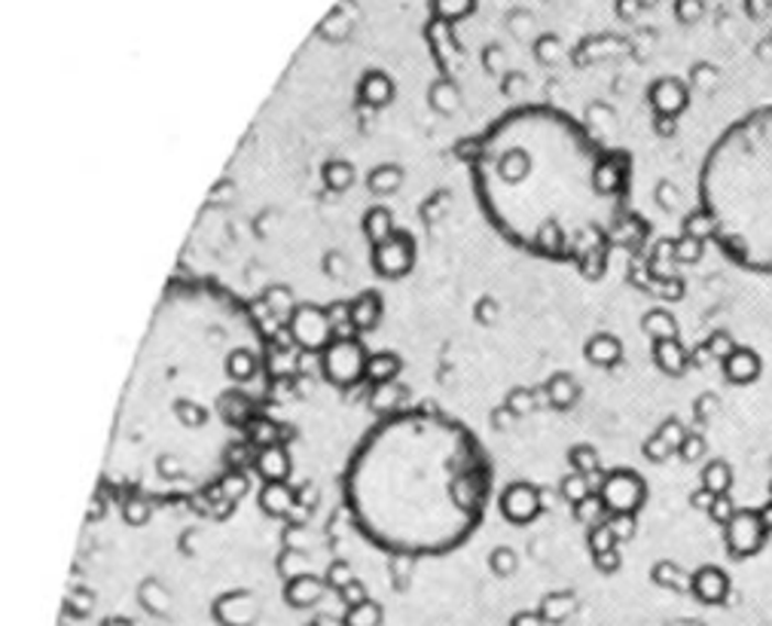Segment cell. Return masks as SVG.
Wrapping results in <instances>:
<instances>
[{
	"label": "cell",
	"mask_w": 772,
	"mask_h": 626,
	"mask_svg": "<svg viewBox=\"0 0 772 626\" xmlns=\"http://www.w3.org/2000/svg\"><path fill=\"white\" fill-rule=\"evenodd\" d=\"M366 361H370V354L364 352L361 340L342 337V340L330 342L321 352V373L339 388H349L361 376H366Z\"/></svg>",
	"instance_id": "obj_3"
},
{
	"label": "cell",
	"mask_w": 772,
	"mask_h": 626,
	"mask_svg": "<svg viewBox=\"0 0 772 626\" xmlns=\"http://www.w3.org/2000/svg\"><path fill=\"white\" fill-rule=\"evenodd\" d=\"M736 510H739V507L732 504L730 495H715V502H712V507H708V517L715 519L720 529H724V526H727V523L732 519V514H736Z\"/></svg>",
	"instance_id": "obj_41"
},
{
	"label": "cell",
	"mask_w": 772,
	"mask_h": 626,
	"mask_svg": "<svg viewBox=\"0 0 772 626\" xmlns=\"http://www.w3.org/2000/svg\"><path fill=\"white\" fill-rule=\"evenodd\" d=\"M266 306H269V312L275 315V318H290L294 315V309H297L299 303L294 300V294H290V287H285V285H278V287H269L266 290Z\"/></svg>",
	"instance_id": "obj_32"
},
{
	"label": "cell",
	"mask_w": 772,
	"mask_h": 626,
	"mask_svg": "<svg viewBox=\"0 0 772 626\" xmlns=\"http://www.w3.org/2000/svg\"><path fill=\"white\" fill-rule=\"evenodd\" d=\"M641 452H644V459H648V462H657V464L665 462V459H672V455H677L675 447H672L663 435H657V431L644 440Z\"/></svg>",
	"instance_id": "obj_37"
},
{
	"label": "cell",
	"mask_w": 772,
	"mask_h": 626,
	"mask_svg": "<svg viewBox=\"0 0 772 626\" xmlns=\"http://www.w3.org/2000/svg\"><path fill=\"white\" fill-rule=\"evenodd\" d=\"M501 514L514 526H529L541 514V492L531 483H510L501 495Z\"/></svg>",
	"instance_id": "obj_7"
},
{
	"label": "cell",
	"mask_w": 772,
	"mask_h": 626,
	"mask_svg": "<svg viewBox=\"0 0 772 626\" xmlns=\"http://www.w3.org/2000/svg\"><path fill=\"white\" fill-rule=\"evenodd\" d=\"M514 626H541V620H538L534 614H519L514 620Z\"/></svg>",
	"instance_id": "obj_60"
},
{
	"label": "cell",
	"mask_w": 772,
	"mask_h": 626,
	"mask_svg": "<svg viewBox=\"0 0 772 626\" xmlns=\"http://www.w3.org/2000/svg\"><path fill=\"white\" fill-rule=\"evenodd\" d=\"M703 490L712 495H730L732 492V468L724 459H715L703 468Z\"/></svg>",
	"instance_id": "obj_25"
},
{
	"label": "cell",
	"mask_w": 772,
	"mask_h": 626,
	"mask_svg": "<svg viewBox=\"0 0 772 626\" xmlns=\"http://www.w3.org/2000/svg\"><path fill=\"white\" fill-rule=\"evenodd\" d=\"M712 502H715V495H712V492H708V490H703V486H699V490H696L691 495L693 507H696V510H705V514H708V507H712Z\"/></svg>",
	"instance_id": "obj_54"
},
{
	"label": "cell",
	"mask_w": 772,
	"mask_h": 626,
	"mask_svg": "<svg viewBox=\"0 0 772 626\" xmlns=\"http://www.w3.org/2000/svg\"><path fill=\"white\" fill-rule=\"evenodd\" d=\"M514 419H516V413L510 407L495 409V416H492V422H495V428H507V425L514 422Z\"/></svg>",
	"instance_id": "obj_58"
},
{
	"label": "cell",
	"mask_w": 772,
	"mask_h": 626,
	"mask_svg": "<svg viewBox=\"0 0 772 626\" xmlns=\"http://www.w3.org/2000/svg\"><path fill=\"white\" fill-rule=\"evenodd\" d=\"M223 370H227V376H230L232 382H247L257 376L260 370V361L257 354L251 352V349H232L230 354H227V361H223Z\"/></svg>",
	"instance_id": "obj_21"
},
{
	"label": "cell",
	"mask_w": 772,
	"mask_h": 626,
	"mask_svg": "<svg viewBox=\"0 0 772 626\" xmlns=\"http://www.w3.org/2000/svg\"><path fill=\"white\" fill-rule=\"evenodd\" d=\"M770 526L760 510L754 507H739L732 519L724 526V547L732 559H751L770 541Z\"/></svg>",
	"instance_id": "obj_2"
},
{
	"label": "cell",
	"mask_w": 772,
	"mask_h": 626,
	"mask_svg": "<svg viewBox=\"0 0 772 626\" xmlns=\"http://www.w3.org/2000/svg\"><path fill=\"white\" fill-rule=\"evenodd\" d=\"M583 358H586V364H593V367H617V364L624 361V342L617 340L614 333H593V337L586 340V345H583Z\"/></svg>",
	"instance_id": "obj_12"
},
{
	"label": "cell",
	"mask_w": 772,
	"mask_h": 626,
	"mask_svg": "<svg viewBox=\"0 0 772 626\" xmlns=\"http://www.w3.org/2000/svg\"><path fill=\"white\" fill-rule=\"evenodd\" d=\"M309 517H312V510H309V507H302V504H297V507H294V510H290L285 519H290V526H306V523H309Z\"/></svg>",
	"instance_id": "obj_57"
},
{
	"label": "cell",
	"mask_w": 772,
	"mask_h": 626,
	"mask_svg": "<svg viewBox=\"0 0 772 626\" xmlns=\"http://www.w3.org/2000/svg\"><path fill=\"white\" fill-rule=\"evenodd\" d=\"M394 215L385 208V205H376V208H370L364 215V235L370 239V245H385L388 239L394 235Z\"/></svg>",
	"instance_id": "obj_19"
},
{
	"label": "cell",
	"mask_w": 772,
	"mask_h": 626,
	"mask_svg": "<svg viewBox=\"0 0 772 626\" xmlns=\"http://www.w3.org/2000/svg\"><path fill=\"white\" fill-rule=\"evenodd\" d=\"M257 502L266 517H287L297 507V490H290L287 483H263Z\"/></svg>",
	"instance_id": "obj_15"
},
{
	"label": "cell",
	"mask_w": 772,
	"mask_h": 626,
	"mask_svg": "<svg viewBox=\"0 0 772 626\" xmlns=\"http://www.w3.org/2000/svg\"><path fill=\"white\" fill-rule=\"evenodd\" d=\"M720 370H724V380L742 388V385H751V382L760 380V373H763V358H760L754 349H748V345H736V349L720 361Z\"/></svg>",
	"instance_id": "obj_9"
},
{
	"label": "cell",
	"mask_w": 772,
	"mask_h": 626,
	"mask_svg": "<svg viewBox=\"0 0 772 626\" xmlns=\"http://www.w3.org/2000/svg\"><path fill=\"white\" fill-rule=\"evenodd\" d=\"M339 263H342V254H327L324 273H330L333 278H342V266H339Z\"/></svg>",
	"instance_id": "obj_59"
},
{
	"label": "cell",
	"mask_w": 772,
	"mask_h": 626,
	"mask_svg": "<svg viewBox=\"0 0 772 626\" xmlns=\"http://www.w3.org/2000/svg\"><path fill=\"white\" fill-rule=\"evenodd\" d=\"M699 211L724 257L746 273L772 275V105L742 113L712 144Z\"/></svg>",
	"instance_id": "obj_1"
},
{
	"label": "cell",
	"mask_w": 772,
	"mask_h": 626,
	"mask_svg": "<svg viewBox=\"0 0 772 626\" xmlns=\"http://www.w3.org/2000/svg\"><path fill=\"white\" fill-rule=\"evenodd\" d=\"M400 184H404V168L391 163L376 165L370 172V177H366V187H370V193H376V196H391V193L400 190Z\"/></svg>",
	"instance_id": "obj_23"
},
{
	"label": "cell",
	"mask_w": 772,
	"mask_h": 626,
	"mask_svg": "<svg viewBox=\"0 0 772 626\" xmlns=\"http://www.w3.org/2000/svg\"><path fill=\"white\" fill-rule=\"evenodd\" d=\"M598 498L605 502L608 514H638L648 502V486L636 471H610L605 474Z\"/></svg>",
	"instance_id": "obj_5"
},
{
	"label": "cell",
	"mask_w": 772,
	"mask_h": 626,
	"mask_svg": "<svg viewBox=\"0 0 772 626\" xmlns=\"http://www.w3.org/2000/svg\"><path fill=\"white\" fill-rule=\"evenodd\" d=\"M400 370H404L400 354L376 352L370 354V361H366V380L373 382V385H391L394 376H397Z\"/></svg>",
	"instance_id": "obj_20"
},
{
	"label": "cell",
	"mask_w": 772,
	"mask_h": 626,
	"mask_svg": "<svg viewBox=\"0 0 772 626\" xmlns=\"http://www.w3.org/2000/svg\"><path fill=\"white\" fill-rule=\"evenodd\" d=\"M770 502H772V480H770Z\"/></svg>",
	"instance_id": "obj_62"
},
{
	"label": "cell",
	"mask_w": 772,
	"mask_h": 626,
	"mask_svg": "<svg viewBox=\"0 0 772 626\" xmlns=\"http://www.w3.org/2000/svg\"><path fill=\"white\" fill-rule=\"evenodd\" d=\"M342 600L349 602L352 608H357V605H364V602H366L364 584H361V581H352V584L342 590Z\"/></svg>",
	"instance_id": "obj_53"
},
{
	"label": "cell",
	"mask_w": 772,
	"mask_h": 626,
	"mask_svg": "<svg viewBox=\"0 0 772 626\" xmlns=\"http://www.w3.org/2000/svg\"><path fill=\"white\" fill-rule=\"evenodd\" d=\"M474 318L479 325H495V318H498V303L492 300V297H483V300L474 306Z\"/></svg>",
	"instance_id": "obj_51"
},
{
	"label": "cell",
	"mask_w": 772,
	"mask_h": 626,
	"mask_svg": "<svg viewBox=\"0 0 772 626\" xmlns=\"http://www.w3.org/2000/svg\"><path fill=\"white\" fill-rule=\"evenodd\" d=\"M244 435H247V443H251V447L266 450V447H278V443H282V425L272 422L269 416H254V419L247 422V428H244Z\"/></svg>",
	"instance_id": "obj_22"
},
{
	"label": "cell",
	"mask_w": 772,
	"mask_h": 626,
	"mask_svg": "<svg viewBox=\"0 0 772 626\" xmlns=\"http://www.w3.org/2000/svg\"><path fill=\"white\" fill-rule=\"evenodd\" d=\"M177 419L184 425H190V428H199V425L205 422V409L199 407V404H190V400H180L177 404Z\"/></svg>",
	"instance_id": "obj_48"
},
{
	"label": "cell",
	"mask_w": 772,
	"mask_h": 626,
	"mask_svg": "<svg viewBox=\"0 0 772 626\" xmlns=\"http://www.w3.org/2000/svg\"><path fill=\"white\" fill-rule=\"evenodd\" d=\"M543 395H547V404L553 409H571L581 397V385L571 373H553L543 385Z\"/></svg>",
	"instance_id": "obj_17"
},
{
	"label": "cell",
	"mask_w": 772,
	"mask_h": 626,
	"mask_svg": "<svg viewBox=\"0 0 772 626\" xmlns=\"http://www.w3.org/2000/svg\"><path fill=\"white\" fill-rule=\"evenodd\" d=\"M602 517H608V507H605V502L598 498V495H589L586 502L574 504V519L577 523H583V526H596V523H605Z\"/></svg>",
	"instance_id": "obj_33"
},
{
	"label": "cell",
	"mask_w": 772,
	"mask_h": 626,
	"mask_svg": "<svg viewBox=\"0 0 772 626\" xmlns=\"http://www.w3.org/2000/svg\"><path fill=\"white\" fill-rule=\"evenodd\" d=\"M220 486H223V490H220L223 492V498H227L230 504H235L239 498H242L244 492H247V476L239 474V471H230V474L223 476V483H220Z\"/></svg>",
	"instance_id": "obj_43"
},
{
	"label": "cell",
	"mask_w": 772,
	"mask_h": 626,
	"mask_svg": "<svg viewBox=\"0 0 772 626\" xmlns=\"http://www.w3.org/2000/svg\"><path fill=\"white\" fill-rule=\"evenodd\" d=\"M653 581H657L660 586H675V590H684V586H691L693 578H687V574L681 572L675 562L663 559V562H657V565H653Z\"/></svg>",
	"instance_id": "obj_34"
},
{
	"label": "cell",
	"mask_w": 772,
	"mask_h": 626,
	"mask_svg": "<svg viewBox=\"0 0 772 626\" xmlns=\"http://www.w3.org/2000/svg\"><path fill=\"white\" fill-rule=\"evenodd\" d=\"M657 435H663L672 447H675V452H677V447H681V440L687 437V431H684V425L677 422V419H665L660 428H657Z\"/></svg>",
	"instance_id": "obj_50"
},
{
	"label": "cell",
	"mask_w": 772,
	"mask_h": 626,
	"mask_svg": "<svg viewBox=\"0 0 772 626\" xmlns=\"http://www.w3.org/2000/svg\"><path fill=\"white\" fill-rule=\"evenodd\" d=\"M608 526L614 529V535L620 538V541H629V538H636V514H608Z\"/></svg>",
	"instance_id": "obj_42"
},
{
	"label": "cell",
	"mask_w": 772,
	"mask_h": 626,
	"mask_svg": "<svg viewBox=\"0 0 772 626\" xmlns=\"http://www.w3.org/2000/svg\"><path fill=\"white\" fill-rule=\"evenodd\" d=\"M691 590L696 593V600L708 602V605H718V602L727 600L730 593V578L724 574V569L718 565H703L693 572Z\"/></svg>",
	"instance_id": "obj_10"
},
{
	"label": "cell",
	"mask_w": 772,
	"mask_h": 626,
	"mask_svg": "<svg viewBox=\"0 0 772 626\" xmlns=\"http://www.w3.org/2000/svg\"><path fill=\"white\" fill-rule=\"evenodd\" d=\"M641 330L657 340H677V321L675 315L665 312V309H651V312L641 318Z\"/></svg>",
	"instance_id": "obj_24"
},
{
	"label": "cell",
	"mask_w": 772,
	"mask_h": 626,
	"mask_svg": "<svg viewBox=\"0 0 772 626\" xmlns=\"http://www.w3.org/2000/svg\"><path fill=\"white\" fill-rule=\"evenodd\" d=\"M488 569L498 574V578H510L519 569V557H516L514 547H495L488 553Z\"/></svg>",
	"instance_id": "obj_35"
},
{
	"label": "cell",
	"mask_w": 772,
	"mask_h": 626,
	"mask_svg": "<svg viewBox=\"0 0 772 626\" xmlns=\"http://www.w3.org/2000/svg\"><path fill=\"white\" fill-rule=\"evenodd\" d=\"M760 514H763V519H767V526H770L772 531V502L763 504V507H760Z\"/></svg>",
	"instance_id": "obj_61"
},
{
	"label": "cell",
	"mask_w": 772,
	"mask_h": 626,
	"mask_svg": "<svg viewBox=\"0 0 772 626\" xmlns=\"http://www.w3.org/2000/svg\"><path fill=\"white\" fill-rule=\"evenodd\" d=\"M220 413H223V419H227L230 425H242V428H247V422L254 419V404L242 395H230L220 400Z\"/></svg>",
	"instance_id": "obj_28"
},
{
	"label": "cell",
	"mask_w": 772,
	"mask_h": 626,
	"mask_svg": "<svg viewBox=\"0 0 772 626\" xmlns=\"http://www.w3.org/2000/svg\"><path fill=\"white\" fill-rule=\"evenodd\" d=\"M653 364L663 370L665 376H684L693 361L681 340H657L653 342Z\"/></svg>",
	"instance_id": "obj_13"
},
{
	"label": "cell",
	"mask_w": 772,
	"mask_h": 626,
	"mask_svg": "<svg viewBox=\"0 0 772 626\" xmlns=\"http://www.w3.org/2000/svg\"><path fill=\"white\" fill-rule=\"evenodd\" d=\"M321 180L330 193H345L354 184V165L345 160H330L321 168Z\"/></svg>",
	"instance_id": "obj_27"
},
{
	"label": "cell",
	"mask_w": 772,
	"mask_h": 626,
	"mask_svg": "<svg viewBox=\"0 0 772 626\" xmlns=\"http://www.w3.org/2000/svg\"><path fill=\"white\" fill-rule=\"evenodd\" d=\"M352 581H354L352 565H349V562H342V559H337V562H333V565L327 569L324 584L337 586V590H345V586L352 584Z\"/></svg>",
	"instance_id": "obj_45"
},
{
	"label": "cell",
	"mask_w": 772,
	"mask_h": 626,
	"mask_svg": "<svg viewBox=\"0 0 772 626\" xmlns=\"http://www.w3.org/2000/svg\"><path fill=\"white\" fill-rule=\"evenodd\" d=\"M653 129H657V135L660 138H672L677 129V120H669V117H657V123H653Z\"/></svg>",
	"instance_id": "obj_56"
},
{
	"label": "cell",
	"mask_w": 772,
	"mask_h": 626,
	"mask_svg": "<svg viewBox=\"0 0 772 626\" xmlns=\"http://www.w3.org/2000/svg\"><path fill=\"white\" fill-rule=\"evenodd\" d=\"M412 263H416V242L409 232L397 230L385 245L373 248V270L382 278H400L412 270Z\"/></svg>",
	"instance_id": "obj_6"
},
{
	"label": "cell",
	"mask_w": 772,
	"mask_h": 626,
	"mask_svg": "<svg viewBox=\"0 0 772 626\" xmlns=\"http://www.w3.org/2000/svg\"><path fill=\"white\" fill-rule=\"evenodd\" d=\"M620 550H608V553H598V557H593V565H596L598 572H605V574H610V572H617L620 569Z\"/></svg>",
	"instance_id": "obj_52"
},
{
	"label": "cell",
	"mask_w": 772,
	"mask_h": 626,
	"mask_svg": "<svg viewBox=\"0 0 772 626\" xmlns=\"http://www.w3.org/2000/svg\"><path fill=\"white\" fill-rule=\"evenodd\" d=\"M593 190L605 199H614L626 190V163L620 156H605L602 163H596L593 177H589Z\"/></svg>",
	"instance_id": "obj_11"
},
{
	"label": "cell",
	"mask_w": 772,
	"mask_h": 626,
	"mask_svg": "<svg viewBox=\"0 0 772 626\" xmlns=\"http://www.w3.org/2000/svg\"><path fill=\"white\" fill-rule=\"evenodd\" d=\"M287 327L294 333V342L309 354H321L330 342L337 340L333 325L327 318V309L324 306H315V303H299L294 315L287 318Z\"/></svg>",
	"instance_id": "obj_4"
},
{
	"label": "cell",
	"mask_w": 772,
	"mask_h": 626,
	"mask_svg": "<svg viewBox=\"0 0 772 626\" xmlns=\"http://www.w3.org/2000/svg\"><path fill=\"white\" fill-rule=\"evenodd\" d=\"M672 254H675L677 263H699L705 254V242L703 239H693V235H681Z\"/></svg>",
	"instance_id": "obj_38"
},
{
	"label": "cell",
	"mask_w": 772,
	"mask_h": 626,
	"mask_svg": "<svg viewBox=\"0 0 772 626\" xmlns=\"http://www.w3.org/2000/svg\"><path fill=\"white\" fill-rule=\"evenodd\" d=\"M586 545H589V553H593V557H598V553H608V550H617L620 538H617L614 529L608 526V517H605V523H596V526L589 529V535H586Z\"/></svg>",
	"instance_id": "obj_31"
},
{
	"label": "cell",
	"mask_w": 772,
	"mask_h": 626,
	"mask_svg": "<svg viewBox=\"0 0 772 626\" xmlns=\"http://www.w3.org/2000/svg\"><path fill=\"white\" fill-rule=\"evenodd\" d=\"M382 309H385V303H382V297L376 294V290H364V294H357V297L352 300L354 333H370V330H376L382 321Z\"/></svg>",
	"instance_id": "obj_14"
},
{
	"label": "cell",
	"mask_w": 772,
	"mask_h": 626,
	"mask_svg": "<svg viewBox=\"0 0 772 626\" xmlns=\"http://www.w3.org/2000/svg\"><path fill=\"white\" fill-rule=\"evenodd\" d=\"M571 605H574V596H569V593L547 596V600H543V617H547V620H562V617L569 614Z\"/></svg>",
	"instance_id": "obj_39"
},
{
	"label": "cell",
	"mask_w": 772,
	"mask_h": 626,
	"mask_svg": "<svg viewBox=\"0 0 772 626\" xmlns=\"http://www.w3.org/2000/svg\"><path fill=\"white\" fill-rule=\"evenodd\" d=\"M379 605H373V602H364V605H357V608L349 612V626H379Z\"/></svg>",
	"instance_id": "obj_40"
},
{
	"label": "cell",
	"mask_w": 772,
	"mask_h": 626,
	"mask_svg": "<svg viewBox=\"0 0 772 626\" xmlns=\"http://www.w3.org/2000/svg\"><path fill=\"white\" fill-rule=\"evenodd\" d=\"M315 502H318V490H315L312 483H306L302 490H297V504H302V507H309V510H312Z\"/></svg>",
	"instance_id": "obj_55"
},
{
	"label": "cell",
	"mask_w": 772,
	"mask_h": 626,
	"mask_svg": "<svg viewBox=\"0 0 772 626\" xmlns=\"http://www.w3.org/2000/svg\"><path fill=\"white\" fill-rule=\"evenodd\" d=\"M732 349H736V342H732L730 333H724V330H718V333H715L712 340H705V352L715 354L718 361H724V358H727V354H730Z\"/></svg>",
	"instance_id": "obj_47"
},
{
	"label": "cell",
	"mask_w": 772,
	"mask_h": 626,
	"mask_svg": "<svg viewBox=\"0 0 772 626\" xmlns=\"http://www.w3.org/2000/svg\"><path fill=\"white\" fill-rule=\"evenodd\" d=\"M651 105L657 110V117L677 120L691 105V89L675 77H663V80H657L651 86Z\"/></svg>",
	"instance_id": "obj_8"
},
{
	"label": "cell",
	"mask_w": 772,
	"mask_h": 626,
	"mask_svg": "<svg viewBox=\"0 0 772 626\" xmlns=\"http://www.w3.org/2000/svg\"><path fill=\"white\" fill-rule=\"evenodd\" d=\"M361 98H364L370 108H385L388 101L394 98V86L385 74H370L364 83H361Z\"/></svg>",
	"instance_id": "obj_26"
},
{
	"label": "cell",
	"mask_w": 772,
	"mask_h": 626,
	"mask_svg": "<svg viewBox=\"0 0 772 626\" xmlns=\"http://www.w3.org/2000/svg\"><path fill=\"white\" fill-rule=\"evenodd\" d=\"M321 593H324V581L321 578H315V574H294L290 581H287V602L290 605H312V602L321 600Z\"/></svg>",
	"instance_id": "obj_18"
},
{
	"label": "cell",
	"mask_w": 772,
	"mask_h": 626,
	"mask_svg": "<svg viewBox=\"0 0 772 626\" xmlns=\"http://www.w3.org/2000/svg\"><path fill=\"white\" fill-rule=\"evenodd\" d=\"M677 455H681V462H699L705 455V437L703 435H687L684 440H681V447H677Z\"/></svg>",
	"instance_id": "obj_44"
},
{
	"label": "cell",
	"mask_w": 772,
	"mask_h": 626,
	"mask_svg": "<svg viewBox=\"0 0 772 626\" xmlns=\"http://www.w3.org/2000/svg\"><path fill=\"white\" fill-rule=\"evenodd\" d=\"M400 400V388L397 385H376V392H373V397H370V404H373V409H391L394 404Z\"/></svg>",
	"instance_id": "obj_46"
},
{
	"label": "cell",
	"mask_w": 772,
	"mask_h": 626,
	"mask_svg": "<svg viewBox=\"0 0 772 626\" xmlns=\"http://www.w3.org/2000/svg\"><path fill=\"white\" fill-rule=\"evenodd\" d=\"M150 517H153V507H150L147 498H141V495H132L129 502L122 504V519H125L129 526H147Z\"/></svg>",
	"instance_id": "obj_36"
},
{
	"label": "cell",
	"mask_w": 772,
	"mask_h": 626,
	"mask_svg": "<svg viewBox=\"0 0 772 626\" xmlns=\"http://www.w3.org/2000/svg\"><path fill=\"white\" fill-rule=\"evenodd\" d=\"M559 492H562V498H565L569 504H581V502H586L589 495H596L593 483H589V476L574 474V471H571V474L562 480Z\"/></svg>",
	"instance_id": "obj_30"
},
{
	"label": "cell",
	"mask_w": 772,
	"mask_h": 626,
	"mask_svg": "<svg viewBox=\"0 0 772 626\" xmlns=\"http://www.w3.org/2000/svg\"><path fill=\"white\" fill-rule=\"evenodd\" d=\"M254 468L263 476V483H287V476H290V455H287L282 443L278 447H266V450L257 452Z\"/></svg>",
	"instance_id": "obj_16"
},
{
	"label": "cell",
	"mask_w": 772,
	"mask_h": 626,
	"mask_svg": "<svg viewBox=\"0 0 772 626\" xmlns=\"http://www.w3.org/2000/svg\"><path fill=\"white\" fill-rule=\"evenodd\" d=\"M569 464H571V471H574V474H583V476H593L602 471L596 447H589V443H577V447H571Z\"/></svg>",
	"instance_id": "obj_29"
},
{
	"label": "cell",
	"mask_w": 772,
	"mask_h": 626,
	"mask_svg": "<svg viewBox=\"0 0 772 626\" xmlns=\"http://www.w3.org/2000/svg\"><path fill=\"white\" fill-rule=\"evenodd\" d=\"M507 407L514 409L516 416L531 413V409H534V395H531L529 388H516V392H510V397H507Z\"/></svg>",
	"instance_id": "obj_49"
}]
</instances>
